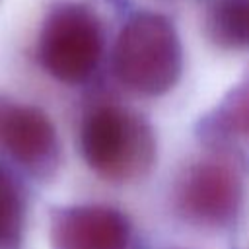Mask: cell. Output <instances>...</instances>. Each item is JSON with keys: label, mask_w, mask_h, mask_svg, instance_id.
<instances>
[{"label": "cell", "mask_w": 249, "mask_h": 249, "mask_svg": "<svg viewBox=\"0 0 249 249\" xmlns=\"http://www.w3.org/2000/svg\"><path fill=\"white\" fill-rule=\"evenodd\" d=\"M113 70L134 93H167L183 72V47L175 25L156 12L130 16L113 47Z\"/></svg>", "instance_id": "cell-1"}, {"label": "cell", "mask_w": 249, "mask_h": 249, "mask_svg": "<svg viewBox=\"0 0 249 249\" xmlns=\"http://www.w3.org/2000/svg\"><path fill=\"white\" fill-rule=\"evenodd\" d=\"M80 148L86 163L107 181L144 177L156 161L150 123L117 103L95 105L82 121Z\"/></svg>", "instance_id": "cell-2"}, {"label": "cell", "mask_w": 249, "mask_h": 249, "mask_svg": "<svg viewBox=\"0 0 249 249\" xmlns=\"http://www.w3.org/2000/svg\"><path fill=\"white\" fill-rule=\"evenodd\" d=\"M39 62L58 82L80 84L97 68L103 31L93 10L78 2L54 6L39 33Z\"/></svg>", "instance_id": "cell-3"}, {"label": "cell", "mask_w": 249, "mask_h": 249, "mask_svg": "<svg viewBox=\"0 0 249 249\" xmlns=\"http://www.w3.org/2000/svg\"><path fill=\"white\" fill-rule=\"evenodd\" d=\"M243 198V185L228 161L200 160L187 167L175 189L179 212L198 226H228Z\"/></svg>", "instance_id": "cell-4"}, {"label": "cell", "mask_w": 249, "mask_h": 249, "mask_svg": "<svg viewBox=\"0 0 249 249\" xmlns=\"http://www.w3.org/2000/svg\"><path fill=\"white\" fill-rule=\"evenodd\" d=\"M51 249H128L130 222L107 204L56 208L51 216Z\"/></svg>", "instance_id": "cell-5"}, {"label": "cell", "mask_w": 249, "mask_h": 249, "mask_svg": "<svg viewBox=\"0 0 249 249\" xmlns=\"http://www.w3.org/2000/svg\"><path fill=\"white\" fill-rule=\"evenodd\" d=\"M0 138L16 161L37 175H49L58 163L56 128L47 113L33 105L6 109Z\"/></svg>", "instance_id": "cell-6"}, {"label": "cell", "mask_w": 249, "mask_h": 249, "mask_svg": "<svg viewBox=\"0 0 249 249\" xmlns=\"http://www.w3.org/2000/svg\"><path fill=\"white\" fill-rule=\"evenodd\" d=\"M204 33L220 49H249V0H216L206 12Z\"/></svg>", "instance_id": "cell-7"}, {"label": "cell", "mask_w": 249, "mask_h": 249, "mask_svg": "<svg viewBox=\"0 0 249 249\" xmlns=\"http://www.w3.org/2000/svg\"><path fill=\"white\" fill-rule=\"evenodd\" d=\"M25 202L18 181L0 165V249H21Z\"/></svg>", "instance_id": "cell-8"}, {"label": "cell", "mask_w": 249, "mask_h": 249, "mask_svg": "<svg viewBox=\"0 0 249 249\" xmlns=\"http://www.w3.org/2000/svg\"><path fill=\"white\" fill-rule=\"evenodd\" d=\"M214 124L228 132L249 136V84L233 88L222 99L214 113Z\"/></svg>", "instance_id": "cell-9"}, {"label": "cell", "mask_w": 249, "mask_h": 249, "mask_svg": "<svg viewBox=\"0 0 249 249\" xmlns=\"http://www.w3.org/2000/svg\"><path fill=\"white\" fill-rule=\"evenodd\" d=\"M6 105H0V128H2V121H4V115H6Z\"/></svg>", "instance_id": "cell-10"}]
</instances>
